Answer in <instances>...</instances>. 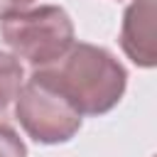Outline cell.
I'll list each match as a JSON object with an SVG mask.
<instances>
[{"mask_svg":"<svg viewBox=\"0 0 157 157\" xmlns=\"http://www.w3.org/2000/svg\"><path fill=\"white\" fill-rule=\"evenodd\" d=\"M20 76H22L20 64L12 56L0 54V108L15 96V91L20 86Z\"/></svg>","mask_w":157,"mask_h":157,"instance_id":"obj_4","label":"cell"},{"mask_svg":"<svg viewBox=\"0 0 157 157\" xmlns=\"http://www.w3.org/2000/svg\"><path fill=\"white\" fill-rule=\"evenodd\" d=\"M5 39L32 64H49L61 56L71 39L69 17L56 7H44L29 15L7 17L2 25Z\"/></svg>","mask_w":157,"mask_h":157,"instance_id":"obj_2","label":"cell"},{"mask_svg":"<svg viewBox=\"0 0 157 157\" xmlns=\"http://www.w3.org/2000/svg\"><path fill=\"white\" fill-rule=\"evenodd\" d=\"M0 157H25L22 142L15 137V132L5 125H0Z\"/></svg>","mask_w":157,"mask_h":157,"instance_id":"obj_5","label":"cell"},{"mask_svg":"<svg viewBox=\"0 0 157 157\" xmlns=\"http://www.w3.org/2000/svg\"><path fill=\"white\" fill-rule=\"evenodd\" d=\"M56 64H61L66 71L81 76L78 78H59V76H42L34 74L32 81L49 86L56 91L74 110L98 113L115 103V98L123 91V69L101 49L93 47H76L71 54L61 56Z\"/></svg>","mask_w":157,"mask_h":157,"instance_id":"obj_1","label":"cell"},{"mask_svg":"<svg viewBox=\"0 0 157 157\" xmlns=\"http://www.w3.org/2000/svg\"><path fill=\"white\" fill-rule=\"evenodd\" d=\"M32 0H0V12H10V10H17L22 5H27Z\"/></svg>","mask_w":157,"mask_h":157,"instance_id":"obj_6","label":"cell"},{"mask_svg":"<svg viewBox=\"0 0 157 157\" xmlns=\"http://www.w3.org/2000/svg\"><path fill=\"white\" fill-rule=\"evenodd\" d=\"M17 113L27 130L42 140V142H54V140H66L74 128L78 125L76 110L49 86H42L32 81L17 105Z\"/></svg>","mask_w":157,"mask_h":157,"instance_id":"obj_3","label":"cell"}]
</instances>
